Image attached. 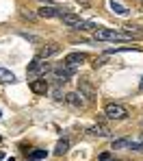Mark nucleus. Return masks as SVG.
<instances>
[{"mask_svg": "<svg viewBox=\"0 0 143 161\" xmlns=\"http://www.w3.org/2000/svg\"><path fill=\"white\" fill-rule=\"evenodd\" d=\"M135 35H121L119 31L113 28H98L93 31V42H124V39H132Z\"/></svg>", "mask_w": 143, "mask_h": 161, "instance_id": "nucleus-1", "label": "nucleus"}, {"mask_svg": "<svg viewBox=\"0 0 143 161\" xmlns=\"http://www.w3.org/2000/svg\"><path fill=\"white\" fill-rule=\"evenodd\" d=\"M113 150H143L141 139H130V137H121V139H113L111 142Z\"/></svg>", "mask_w": 143, "mask_h": 161, "instance_id": "nucleus-2", "label": "nucleus"}, {"mask_svg": "<svg viewBox=\"0 0 143 161\" xmlns=\"http://www.w3.org/2000/svg\"><path fill=\"white\" fill-rule=\"evenodd\" d=\"M104 113H106V118L113 120V122H119V120H126V118H128V109L124 107V105H119V103L106 105V107H104Z\"/></svg>", "mask_w": 143, "mask_h": 161, "instance_id": "nucleus-3", "label": "nucleus"}, {"mask_svg": "<svg viewBox=\"0 0 143 161\" xmlns=\"http://www.w3.org/2000/svg\"><path fill=\"white\" fill-rule=\"evenodd\" d=\"M50 70H52V68L48 65L46 59L35 57V59L28 63V68H26V74H28V76H41V74H46V72H50Z\"/></svg>", "mask_w": 143, "mask_h": 161, "instance_id": "nucleus-4", "label": "nucleus"}, {"mask_svg": "<svg viewBox=\"0 0 143 161\" xmlns=\"http://www.w3.org/2000/svg\"><path fill=\"white\" fill-rule=\"evenodd\" d=\"M59 53H61V46H59V44H54V42H48V44H43V46L37 50V57L48 61L50 57H54V54H59Z\"/></svg>", "mask_w": 143, "mask_h": 161, "instance_id": "nucleus-5", "label": "nucleus"}, {"mask_svg": "<svg viewBox=\"0 0 143 161\" xmlns=\"http://www.w3.org/2000/svg\"><path fill=\"white\" fill-rule=\"evenodd\" d=\"M78 92L87 98V103H95V89H93V85H91L89 79H80V83H78Z\"/></svg>", "mask_w": 143, "mask_h": 161, "instance_id": "nucleus-6", "label": "nucleus"}, {"mask_svg": "<svg viewBox=\"0 0 143 161\" xmlns=\"http://www.w3.org/2000/svg\"><path fill=\"white\" fill-rule=\"evenodd\" d=\"M52 74H54V79H57V80H63V83H65L69 76L76 74V70L69 68V65H59V68H52Z\"/></svg>", "mask_w": 143, "mask_h": 161, "instance_id": "nucleus-7", "label": "nucleus"}, {"mask_svg": "<svg viewBox=\"0 0 143 161\" xmlns=\"http://www.w3.org/2000/svg\"><path fill=\"white\" fill-rule=\"evenodd\" d=\"M30 92L37 94V96H46V94L50 92V85H48V80H46V79H37V80L30 83Z\"/></svg>", "mask_w": 143, "mask_h": 161, "instance_id": "nucleus-8", "label": "nucleus"}, {"mask_svg": "<svg viewBox=\"0 0 143 161\" xmlns=\"http://www.w3.org/2000/svg\"><path fill=\"white\" fill-rule=\"evenodd\" d=\"M65 103L72 105V107H85L87 98L80 94V92H69V94H65Z\"/></svg>", "mask_w": 143, "mask_h": 161, "instance_id": "nucleus-9", "label": "nucleus"}, {"mask_svg": "<svg viewBox=\"0 0 143 161\" xmlns=\"http://www.w3.org/2000/svg\"><path fill=\"white\" fill-rule=\"evenodd\" d=\"M85 54L83 53H72V54H67L65 57V65H69V68H74V70H78L83 63H85Z\"/></svg>", "mask_w": 143, "mask_h": 161, "instance_id": "nucleus-10", "label": "nucleus"}, {"mask_svg": "<svg viewBox=\"0 0 143 161\" xmlns=\"http://www.w3.org/2000/svg\"><path fill=\"white\" fill-rule=\"evenodd\" d=\"M61 20H63L67 26L78 28V31H80V26H83V22H85L83 18H78V15H74V13H63V15H61Z\"/></svg>", "mask_w": 143, "mask_h": 161, "instance_id": "nucleus-11", "label": "nucleus"}, {"mask_svg": "<svg viewBox=\"0 0 143 161\" xmlns=\"http://www.w3.org/2000/svg\"><path fill=\"white\" fill-rule=\"evenodd\" d=\"M37 15H39V18H61L63 11L57 9V7H41V9L37 11Z\"/></svg>", "mask_w": 143, "mask_h": 161, "instance_id": "nucleus-12", "label": "nucleus"}, {"mask_svg": "<svg viewBox=\"0 0 143 161\" xmlns=\"http://www.w3.org/2000/svg\"><path fill=\"white\" fill-rule=\"evenodd\" d=\"M87 135H98V137H111V131H109V129H104V126H100V124H95V126H89V129H87Z\"/></svg>", "mask_w": 143, "mask_h": 161, "instance_id": "nucleus-13", "label": "nucleus"}, {"mask_svg": "<svg viewBox=\"0 0 143 161\" xmlns=\"http://www.w3.org/2000/svg\"><path fill=\"white\" fill-rule=\"evenodd\" d=\"M67 150H69V139H67V137H61V139L57 142V148H54V155H57V157H61V155H65Z\"/></svg>", "mask_w": 143, "mask_h": 161, "instance_id": "nucleus-14", "label": "nucleus"}, {"mask_svg": "<svg viewBox=\"0 0 143 161\" xmlns=\"http://www.w3.org/2000/svg\"><path fill=\"white\" fill-rule=\"evenodd\" d=\"M48 157V153L46 150H41V148H37V150H30L28 157H26V161H43Z\"/></svg>", "mask_w": 143, "mask_h": 161, "instance_id": "nucleus-15", "label": "nucleus"}, {"mask_svg": "<svg viewBox=\"0 0 143 161\" xmlns=\"http://www.w3.org/2000/svg\"><path fill=\"white\" fill-rule=\"evenodd\" d=\"M0 80H2V83H15V74H13L11 70H7V68L0 65Z\"/></svg>", "mask_w": 143, "mask_h": 161, "instance_id": "nucleus-16", "label": "nucleus"}, {"mask_svg": "<svg viewBox=\"0 0 143 161\" xmlns=\"http://www.w3.org/2000/svg\"><path fill=\"white\" fill-rule=\"evenodd\" d=\"M109 7L113 9L115 13H119V15H128V7H124L121 2H117V0H111L109 2Z\"/></svg>", "mask_w": 143, "mask_h": 161, "instance_id": "nucleus-17", "label": "nucleus"}, {"mask_svg": "<svg viewBox=\"0 0 143 161\" xmlns=\"http://www.w3.org/2000/svg\"><path fill=\"white\" fill-rule=\"evenodd\" d=\"M98 161H119V159H115L111 153H102V155H98Z\"/></svg>", "mask_w": 143, "mask_h": 161, "instance_id": "nucleus-18", "label": "nucleus"}, {"mask_svg": "<svg viewBox=\"0 0 143 161\" xmlns=\"http://www.w3.org/2000/svg\"><path fill=\"white\" fill-rule=\"evenodd\" d=\"M22 37H24V39H28V42H35V44L39 42V39H37L35 35H30V33H22Z\"/></svg>", "mask_w": 143, "mask_h": 161, "instance_id": "nucleus-19", "label": "nucleus"}, {"mask_svg": "<svg viewBox=\"0 0 143 161\" xmlns=\"http://www.w3.org/2000/svg\"><path fill=\"white\" fill-rule=\"evenodd\" d=\"M139 87H141V89H143V76H141V80H139Z\"/></svg>", "mask_w": 143, "mask_h": 161, "instance_id": "nucleus-20", "label": "nucleus"}, {"mask_svg": "<svg viewBox=\"0 0 143 161\" xmlns=\"http://www.w3.org/2000/svg\"><path fill=\"white\" fill-rule=\"evenodd\" d=\"M2 157H4V155H2V153H0V161H2Z\"/></svg>", "mask_w": 143, "mask_h": 161, "instance_id": "nucleus-21", "label": "nucleus"}, {"mask_svg": "<svg viewBox=\"0 0 143 161\" xmlns=\"http://www.w3.org/2000/svg\"><path fill=\"white\" fill-rule=\"evenodd\" d=\"M9 161H13V157H11V159H9Z\"/></svg>", "mask_w": 143, "mask_h": 161, "instance_id": "nucleus-22", "label": "nucleus"}, {"mask_svg": "<svg viewBox=\"0 0 143 161\" xmlns=\"http://www.w3.org/2000/svg\"><path fill=\"white\" fill-rule=\"evenodd\" d=\"M0 142H2V137H0Z\"/></svg>", "mask_w": 143, "mask_h": 161, "instance_id": "nucleus-23", "label": "nucleus"}]
</instances>
